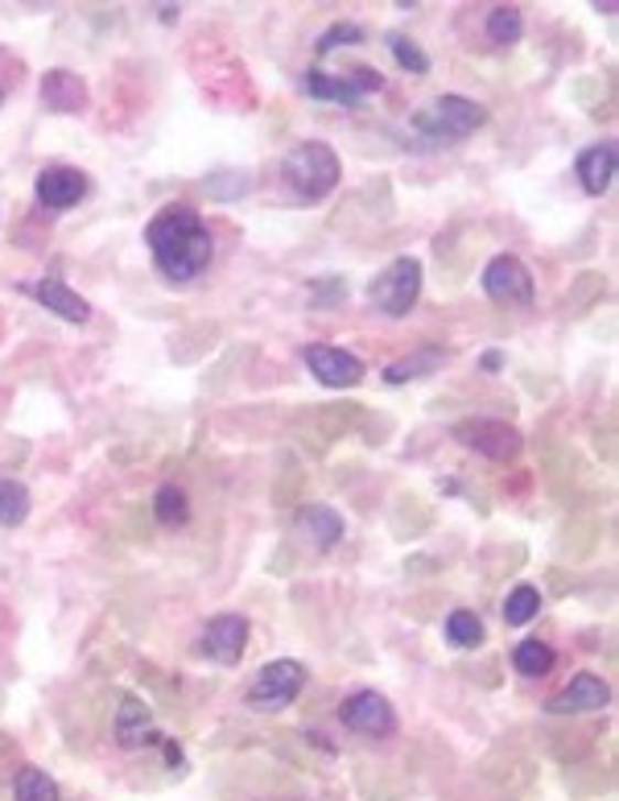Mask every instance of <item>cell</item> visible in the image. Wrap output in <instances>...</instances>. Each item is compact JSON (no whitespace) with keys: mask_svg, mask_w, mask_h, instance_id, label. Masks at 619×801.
<instances>
[{"mask_svg":"<svg viewBox=\"0 0 619 801\" xmlns=\"http://www.w3.org/2000/svg\"><path fill=\"white\" fill-rule=\"evenodd\" d=\"M302 87H306L314 99H330V104H359L363 96H372L384 87V75L372 71V66H356L347 75H326V71H306L302 75Z\"/></svg>","mask_w":619,"mask_h":801,"instance_id":"cell-6","label":"cell"},{"mask_svg":"<svg viewBox=\"0 0 619 801\" xmlns=\"http://www.w3.org/2000/svg\"><path fill=\"white\" fill-rule=\"evenodd\" d=\"M616 165H619V153L611 141H604V145H590L578 153V178H583V191L587 195H604V191H611V178H616Z\"/></svg>","mask_w":619,"mask_h":801,"instance_id":"cell-16","label":"cell"},{"mask_svg":"<svg viewBox=\"0 0 619 801\" xmlns=\"http://www.w3.org/2000/svg\"><path fill=\"white\" fill-rule=\"evenodd\" d=\"M417 294H422V264L413 261V257H397V261L368 285L372 306L376 311H384L389 318H405V314L417 306Z\"/></svg>","mask_w":619,"mask_h":801,"instance_id":"cell-5","label":"cell"},{"mask_svg":"<svg viewBox=\"0 0 619 801\" xmlns=\"http://www.w3.org/2000/svg\"><path fill=\"white\" fill-rule=\"evenodd\" d=\"M203 653L219 661V665H236L248 649V620L245 616H215L203 628Z\"/></svg>","mask_w":619,"mask_h":801,"instance_id":"cell-11","label":"cell"},{"mask_svg":"<svg viewBox=\"0 0 619 801\" xmlns=\"http://www.w3.org/2000/svg\"><path fill=\"white\" fill-rule=\"evenodd\" d=\"M281 174H285L297 203H323L339 186L343 165H339V153L326 145V141H302V145H294L285 153Z\"/></svg>","mask_w":619,"mask_h":801,"instance_id":"cell-2","label":"cell"},{"mask_svg":"<svg viewBox=\"0 0 619 801\" xmlns=\"http://www.w3.org/2000/svg\"><path fill=\"white\" fill-rule=\"evenodd\" d=\"M248 186H252V178L248 174H236V170H224V174H215V178H207V195L211 198H240L248 195Z\"/></svg>","mask_w":619,"mask_h":801,"instance_id":"cell-28","label":"cell"},{"mask_svg":"<svg viewBox=\"0 0 619 801\" xmlns=\"http://www.w3.org/2000/svg\"><path fill=\"white\" fill-rule=\"evenodd\" d=\"M446 640L455 645V649H479L484 645V620L475 616V611H450V620H446Z\"/></svg>","mask_w":619,"mask_h":801,"instance_id":"cell-23","label":"cell"},{"mask_svg":"<svg viewBox=\"0 0 619 801\" xmlns=\"http://www.w3.org/2000/svg\"><path fill=\"white\" fill-rule=\"evenodd\" d=\"M524 37V17L517 4H500L488 13V42L491 46H517Z\"/></svg>","mask_w":619,"mask_h":801,"instance_id":"cell-19","label":"cell"},{"mask_svg":"<svg viewBox=\"0 0 619 801\" xmlns=\"http://www.w3.org/2000/svg\"><path fill=\"white\" fill-rule=\"evenodd\" d=\"M455 439L463 446H471L479 451L484 458H496V463H504V458H517L521 455L524 439L504 422H491V418H471V422H458L455 425Z\"/></svg>","mask_w":619,"mask_h":801,"instance_id":"cell-8","label":"cell"},{"mask_svg":"<svg viewBox=\"0 0 619 801\" xmlns=\"http://www.w3.org/2000/svg\"><path fill=\"white\" fill-rule=\"evenodd\" d=\"M442 364H446V351H417V356H409V360L389 364V368H384V380H389V385H405V380L438 372Z\"/></svg>","mask_w":619,"mask_h":801,"instance_id":"cell-22","label":"cell"},{"mask_svg":"<svg viewBox=\"0 0 619 801\" xmlns=\"http://www.w3.org/2000/svg\"><path fill=\"white\" fill-rule=\"evenodd\" d=\"M30 517V491L17 479H0V524H21Z\"/></svg>","mask_w":619,"mask_h":801,"instance_id":"cell-24","label":"cell"},{"mask_svg":"<svg viewBox=\"0 0 619 801\" xmlns=\"http://www.w3.org/2000/svg\"><path fill=\"white\" fill-rule=\"evenodd\" d=\"M13 798L17 801H63L58 781L42 769H21L13 777Z\"/></svg>","mask_w":619,"mask_h":801,"instance_id":"cell-21","label":"cell"},{"mask_svg":"<svg viewBox=\"0 0 619 801\" xmlns=\"http://www.w3.org/2000/svg\"><path fill=\"white\" fill-rule=\"evenodd\" d=\"M306 364H310V372L323 380L326 389H356L359 380H363V364H359L351 351H343V347L310 344Z\"/></svg>","mask_w":619,"mask_h":801,"instance_id":"cell-10","label":"cell"},{"mask_svg":"<svg viewBox=\"0 0 619 801\" xmlns=\"http://www.w3.org/2000/svg\"><path fill=\"white\" fill-rule=\"evenodd\" d=\"M611 703V686L595 673H574L571 686L557 690L554 699L545 703L550 715H583V711H604Z\"/></svg>","mask_w":619,"mask_h":801,"instance_id":"cell-12","label":"cell"},{"mask_svg":"<svg viewBox=\"0 0 619 801\" xmlns=\"http://www.w3.org/2000/svg\"><path fill=\"white\" fill-rule=\"evenodd\" d=\"M356 42H363V30L351 25V21H343V25H330V30L318 37V54H330V50H339V46H356Z\"/></svg>","mask_w":619,"mask_h":801,"instance_id":"cell-29","label":"cell"},{"mask_svg":"<svg viewBox=\"0 0 619 801\" xmlns=\"http://www.w3.org/2000/svg\"><path fill=\"white\" fill-rule=\"evenodd\" d=\"M306 686V665L294 657H278L257 670L252 686H248V706L261 711V715H278L285 706H294V699Z\"/></svg>","mask_w":619,"mask_h":801,"instance_id":"cell-4","label":"cell"},{"mask_svg":"<svg viewBox=\"0 0 619 801\" xmlns=\"http://www.w3.org/2000/svg\"><path fill=\"white\" fill-rule=\"evenodd\" d=\"M500 364H504V356H500V351H488V356H484V368H488V372H496Z\"/></svg>","mask_w":619,"mask_h":801,"instance_id":"cell-31","label":"cell"},{"mask_svg":"<svg viewBox=\"0 0 619 801\" xmlns=\"http://www.w3.org/2000/svg\"><path fill=\"white\" fill-rule=\"evenodd\" d=\"M158 727H153V715L141 699H124L120 711H116V744L120 748H149L158 744Z\"/></svg>","mask_w":619,"mask_h":801,"instance_id":"cell-15","label":"cell"},{"mask_svg":"<svg viewBox=\"0 0 619 801\" xmlns=\"http://www.w3.org/2000/svg\"><path fill=\"white\" fill-rule=\"evenodd\" d=\"M30 294L46 306V311H54L58 318H66V323H87L91 318V306H87V297H79L66 281L58 278H42L37 285H30Z\"/></svg>","mask_w":619,"mask_h":801,"instance_id":"cell-17","label":"cell"},{"mask_svg":"<svg viewBox=\"0 0 619 801\" xmlns=\"http://www.w3.org/2000/svg\"><path fill=\"white\" fill-rule=\"evenodd\" d=\"M599 290H604V281H599V273H583V281H578V294L574 297H566V306H574V311H578V306H587L590 297L599 294Z\"/></svg>","mask_w":619,"mask_h":801,"instance_id":"cell-30","label":"cell"},{"mask_svg":"<svg viewBox=\"0 0 619 801\" xmlns=\"http://www.w3.org/2000/svg\"><path fill=\"white\" fill-rule=\"evenodd\" d=\"M153 517H158L162 524H186V517H191V500H186V491L174 488V484L158 488V496H153Z\"/></svg>","mask_w":619,"mask_h":801,"instance_id":"cell-25","label":"cell"},{"mask_svg":"<svg viewBox=\"0 0 619 801\" xmlns=\"http://www.w3.org/2000/svg\"><path fill=\"white\" fill-rule=\"evenodd\" d=\"M488 112L467 96H438L430 108L413 116V129L422 132L430 145H450V141H463L471 137L475 129H484Z\"/></svg>","mask_w":619,"mask_h":801,"instance_id":"cell-3","label":"cell"},{"mask_svg":"<svg viewBox=\"0 0 619 801\" xmlns=\"http://www.w3.org/2000/svg\"><path fill=\"white\" fill-rule=\"evenodd\" d=\"M537 611H541V591L537 587H529V583H521V587H512V595L504 599V620L508 624H529V620H537Z\"/></svg>","mask_w":619,"mask_h":801,"instance_id":"cell-26","label":"cell"},{"mask_svg":"<svg viewBox=\"0 0 619 801\" xmlns=\"http://www.w3.org/2000/svg\"><path fill=\"white\" fill-rule=\"evenodd\" d=\"M37 91H42V104L58 116H75L87 108V83L75 71H46Z\"/></svg>","mask_w":619,"mask_h":801,"instance_id":"cell-14","label":"cell"},{"mask_svg":"<svg viewBox=\"0 0 619 801\" xmlns=\"http://www.w3.org/2000/svg\"><path fill=\"white\" fill-rule=\"evenodd\" d=\"M37 203L50 207V212H66V207H75L83 195H87V178H83L75 165H50L37 174Z\"/></svg>","mask_w":619,"mask_h":801,"instance_id":"cell-13","label":"cell"},{"mask_svg":"<svg viewBox=\"0 0 619 801\" xmlns=\"http://www.w3.org/2000/svg\"><path fill=\"white\" fill-rule=\"evenodd\" d=\"M512 665H517V673H524V678H545V673L554 670V649L537 637L521 640V645L512 649Z\"/></svg>","mask_w":619,"mask_h":801,"instance_id":"cell-20","label":"cell"},{"mask_svg":"<svg viewBox=\"0 0 619 801\" xmlns=\"http://www.w3.org/2000/svg\"><path fill=\"white\" fill-rule=\"evenodd\" d=\"M484 294L500 306H529L533 302V273L521 257H491L484 269Z\"/></svg>","mask_w":619,"mask_h":801,"instance_id":"cell-7","label":"cell"},{"mask_svg":"<svg viewBox=\"0 0 619 801\" xmlns=\"http://www.w3.org/2000/svg\"><path fill=\"white\" fill-rule=\"evenodd\" d=\"M343 723L359 732V736H392L397 732V715H392V706L384 694H376V690H359L351 694L347 703H343Z\"/></svg>","mask_w":619,"mask_h":801,"instance_id":"cell-9","label":"cell"},{"mask_svg":"<svg viewBox=\"0 0 619 801\" xmlns=\"http://www.w3.org/2000/svg\"><path fill=\"white\" fill-rule=\"evenodd\" d=\"M294 524L314 550H330V545H339L343 541V517L326 505H302Z\"/></svg>","mask_w":619,"mask_h":801,"instance_id":"cell-18","label":"cell"},{"mask_svg":"<svg viewBox=\"0 0 619 801\" xmlns=\"http://www.w3.org/2000/svg\"><path fill=\"white\" fill-rule=\"evenodd\" d=\"M389 46H392V58L405 66V71H413V75H425V71H430V54H425L417 42H409L405 33H389Z\"/></svg>","mask_w":619,"mask_h":801,"instance_id":"cell-27","label":"cell"},{"mask_svg":"<svg viewBox=\"0 0 619 801\" xmlns=\"http://www.w3.org/2000/svg\"><path fill=\"white\" fill-rule=\"evenodd\" d=\"M145 245L165 281H195L211 264V231L186 203H170L149 219Z\"/></svg>","mask_w":619,"mask_h":801,"instance_id":"cell-1","label":"cell"}]
</instances>
